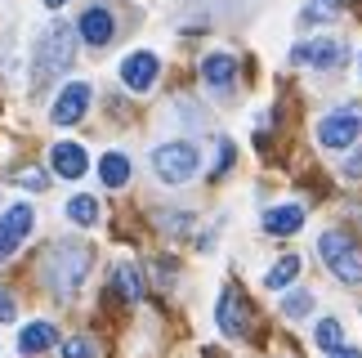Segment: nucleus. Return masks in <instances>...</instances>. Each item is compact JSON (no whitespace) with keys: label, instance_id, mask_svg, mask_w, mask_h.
<instances>
[{"label":"nucleus","instance_id":"9d476101","mask_svg":"<svg viewBox=\"0 0 362 358\" xmlns=\"http://www.w3.org/2000/svg\"><path fill=\"white\" fill-rule=\"evenodd\" d=\"M76 32H81V40H86V45L103 50L107 40H112V32H117V18H112V9H103V5H90L86 13H81Z\"/></svg>","mask_w":362,"mask_h":358},{"label":"nucleus","instance_id":"1a4fd4ad","mask_svg":"<svg viewBox=\"0 0 362 358\" xmlns=\"http://www.w3.org/2000/svg\"><path fill=\"white\" fill-rule=\"evenodd\" d=\"M291 59L304 63V67H322V72H331V67L344 63V45L340 40H304V45L291 50Z\"/></svg>","mask_w":362,"mask_h":358},{"label":"nucleus","instance_id":"b1692460","mask_svg":"<svg viewBox=\"0 0 362 358\" xmlns=\"http://www.w3.org/2000/svg\"><path fill=\"white\" fill-rule=\"evenodd\" d=\"M13 313H18V305H13V296L0 287V323H13Z\"/></svg>","mask_w":362,"mask_h":358},{"label":"nucleus","instance_id":"dca6fc26","mask_svg":"<svg viewBox=\"0 0 362 358\" xmlns=\"http://www.w3.org/2000/svg\"><path fill=\"white\" fill-rule=\"evenodd\" d=\"M99 179H103L107 188H125V184H130V157H125V153H103Z\"/></svg>","mask_w":362,"mask_h":358},{"label":"nucleus","instance_id":"4be33fe9","mask_svg":"<svg viewBox=\"0 0 362 358\" xmlns=\"http://www.w3.org/2000/svg\"><path fill=\"white\" fill-rule=\"evenodd\" d=\"M63 358H99V350H94V340L90 336H72V340H63Z\"/></svg>","mask_w":362,"mask_h":358},{"label":"nucleus","instance_id":"f257e3e1","mask_svg":"<svg viewBox=\"0 0 362 358\" xmlns=\"http://www.w3.org/2000/svg\"><path fill=\"white\" fill-rule=\"evenodd\" d=\"M86 273H90V251L81 242H59L45 255V278L54 282V291H59V296H72L76 287L86 282Z\"/></svg>","mask_w":362,"mask_h":358},{"label":"nucleus","instance_id":"cd10ccee","mask_svg":"<svg viewBox=\"0 0 362 358\" xmlns=\"http://www.w3.org/2000/svg\"><path fill=\"white\" fill-rule=\"evenodd\" d=\"M45 5H49V9H59V5H67V0H45Z\"/></svg>","mask_w":362,"mask_h":358},{"label":"nucleus","instance_id":"f03ea898","mask_svg":"<svg viewBox=\"0 0 362 358\" xmlns=\"http://www.w3.org/2000/svg\"><path fill=\"white\" fill-rule=\"evenodd\" d=\"M317 251H322V260H327V269L336 273L340 282H349V287H358L362 282V246L349 238V233H322V242H317Z\"/></svg>","mask_w":362,"mask_h":358},{"label":"nucleus","instance_id":"20e7f679","mask_svg":"<svg viewBox=\"0 0 362 358\" xmlns=\"http://www.w3.org/2000/svg\"><path fill=\"white\" fill-rule=\"evenodd\" d=\"M72 54H76V40H72V27L67 23H54L36 45V72L40 76H54L63 67H72Z\"/></svg>","mask_w":362,"mask_h":358},{"label":"nucleus","instance_id":"393cba45","mask_svg":"<svg viewBox=\"0 0 362 358\" xmlns=\"http://www.w3.org/2000/svg\"><path fill=\"white\" fill-rule=\"evenodd\" d=\"M18 179H23V188H32V192H40V188H49V184H45V175H40V171H23Z\"/></svg>","mask_w":362,"mask_h":358},{"label":"nucleus","instance_id":"412c9836","mask_svg":"<svg viewBox=\"0 0 362 358\" xmlns=\"http://www.w3.org/2000/svg\"><path fill=\"white\" fill-rule=\"evenodd\" d=\"M340 13V0H309V9L300 13L304 23H322V18H336Z\"/></svg>","mask_w":362,"mask_h":358},{"label":"nucleus","instance_id":"6e6552de","mask_svg":"<svg viewBox=\"0 0 362 358\" xmlns=\"http://www.w3.org/2000/svg\"><path fill=\"white\" fill-rule=\"evenodd\" d=\"M157 72H161V63H157V54H148V50H134V54L121 59V81L134 94H144V90L157 86Z\"/></svg>","mask_w":362,"mask_h":358},{"label":"nucleus","instance_id":"a878e982","mask_svg":"<svg viewBox=\"0 0 362 358\" xmlns=\"http://www.w3.org/2000/svg\"><path fill=\"white\" fill-rule=\"evenodd\" d=\"M344 179H362V148H358L349 161H344Z\"/></svg>","mask_w":362,"mask_h":358},{"label":"nucleus","instance_id":"4468645a","mask_svg":"<svg viewBox=\"0 0 362 358\" xmlns=\"http://www.w3.org/2000/svg\"><path fill=\"white\" fill-rule=\"evenodd\" d=\"M54 340H59V327L54 323H27L23 332H18V354L23 358H36V354H45V350H54Z\"/></svg>","mask_w":362,"mask_h":358},{"label":"nucleus","instance_id":"5701e85b","mask_svg":"<svg viewBox=\"0 0 362 358\" xmlns=\"http://www.w3.org/2000/svg\"><path fill=\"white\" fill-rule=\"evenodd\" d=\"M309 309H313V296L309 291H296V296L282 300V313H286V318H304Z\"/></svg>","mask_w":362,"mask_h":358},{"label":"nucleus","instance_id":"0eeeda50","mask_svg":"<svg viewBox=\"0 0 362 358\" xmlns=\"http://www.w3.org/2000/svg\"><path fill=\"white\" fill-rule=\"evenodd\" d=\"M90 99H94V90L86 86V81H72V86H63V94H59V99H54V108H49L54 126H76V121L90 112Z\"/></svg>","mask_w":362,"mask_h":358},{"label":"nucleus","instance_id":"bb28decb","mask_svg":"<svg viewBox=\"0 0 362 358\" xmlns=\"http://www.w3.org/2000/svg\"><path fill=\"white\" fill-rule=\"evenodd\" d=\"M327 358H362V350H349V345H340L336 354H327Z\"/></svg>","mask_w":362,"mask_h":358},{"label":"nucleus","instance_id":"7ed1b4c3","mask_svg":"<svg viewBox=\"0 0 362 358\" xmlns=\"http://www.w3.org/2000/svg\"><path fill=\"white\" fill-rule=\"evenodd\" d=\"M197 166H202V153L184 139L152 148V171H157L161 184H188V179L197 175Z\"/></svg>","mask_w":362,"mask_h":358},{"label":"nucleus","instance_id":"f8f14e48","mask_svg":"<svg viewBox=\"0 0 362 358\" xmlns=\"http://www.w3.org/2000/svg\"><path fill=\"white\" fill-rule=\"evenodd\" d=\"M49 166H54V175H63V179H81L90 171V157H86V148L81 144H54L49 148Z\"/></svg>","mask_w":362,"mask_h":358},{"label":"nucleus","instance_id":"39448f33","mask_svg":"<svg viewBox=\"0 0 362 358\" xmlns=\"http://www.w3.org/2000/svg\"><path fill=\"white\" fill-rule=\"evenodd\" d=\"M362 134V108H340V112H327L317 121V144L322 148H354Z\"/></svg>","mask_w":362,"mask_h":358},{"label":"nucleus","instance_id":"aec40b11","mask_svg":"<svg viewBox=\"0 0 362 358\" xmlns=\"http://www.w3.org/2000/svg\"><path fill=\"white\" fill-rule=\"evenodd\" d=\"M313 336H317V350H327V354H336V350L344 345V327H340L336 318H322Z\"/></svg>","mask_w":362,"mask_h":358},{"label":"nucleus","instance_id":"2eb2a0df","mask_svg":"<svg viewBox=\"0 0 362 358\" xmlns=\"http://www.w3.org/2000/svg\"><path fill=\"white\" fill-rule=\"evenodd\" d=\"M300 224H304V206L296 202L264 211V233H273V238H291V233H300Z\"/></svg>","mask_w":362,"mask_h":358},{"label":"nucleus","instance_id":"423d86ee","mask_svg":"<svg viewBox=\"0 0 362 358\" xmlns=\"http://www.w3.org/2000/svg\"><path fill=\"white\" fill-rule=\"evenodd\" d=\"M32 224H36V211L27 202H18V206H9L5 215H0V260H9L18 246L27 242V233H32Z\"/></svg>","mask_w":362,"mask_h":358},{"label":"nucleus","instance_id":"a211bd4d","mask_svg":"<svg viewBox=\"0 0 362 358\" xmlns=\"http://www.w3.org/2000/svg\"><path fill=\"white\" fill-rule=\"evenodd\" d=\"M112 291H117L121 300H139V296H144V278H139L134 265H117V273H112Z\"/></svg>","mask_w":362,"mask_h":358},{"label":"nucleus","instance_id":"6ab92c4d","mask_svg":"<svg viewBox=\"0 0 362 358\" xmlns=\"http://www.w3.org/2000/svg\"><path fill=\"white\" fill-rule=\"evenodd\" d=\"M67 219H72V224H81V229L99 224V202L81 192V197H72V202H67Z\"/></svg>","mask_w":362,"mask_h":358},{"label":"nucleus","instance_id":"ddd939ff","mask_svg":"<svg viewBox=\"0 0 362 358\" xmlns=\"http://www.w3.org/2000/svg\"><path fill=\"white\" fill-rule=\"evenodd\" d=\"M202 76H206V86L211 90H233V81H238V59L233 54H206L202 59Z\"/></svg>","mask_w":362,"mask_h":358},{"label":"nucleus","instance_id":"f3484780","mask_svg":"<svg viewBox=\"0 0 362 358\" xmlns=\"http://www.w3.org/2000/svg\"><path fill=\"white\" fill-rule=\"evenodd\" d=\"M296 278H300V255H282L269 273H264V287H269V291H282V287H291Z\"/></svg>","mask_w":362,"mask_h":358},{"label":"nucleus","instance_id":"9b49d317","mask_svg":"<svg viewBox=\"0 0 362 358\" xmlns=\"http://www.w3.org/2000/svg\"><path fill=\"white\" fill-rule=\"evenodd\" d=\"M246 300H242V291H238V287H228V291L224 296H219V332H224V336H246Z\"/></svg>","mask_w":362,"mask_h":358}]
</instances>
